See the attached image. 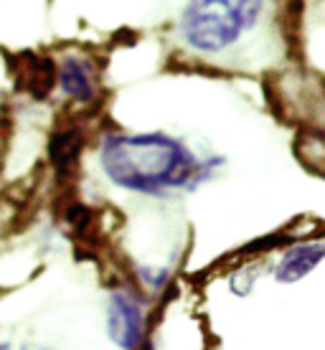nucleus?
Listing matches in <instances>:
<instances>
[{
  "label": "nucleus",
  "mask_w": 325,
  "mask_h": 350,
  "mask_svg": "<svg viewBox=\"0 0 325 350\" xmlns=\"http://www.w3.org/2000/svg\"><path fill=\"white\" fill-rule=\"evenodd\" d=\"M325 244L323 239H313V241H300V244L287 246L274 262L272 274L280 284H295L302 277H308L317 264L323 262Z\"/></svg>",
  "instance_id": "obj_5"
},
{
  "label": "nucleus",
  "mask_w": 325,
  "mask_h": 350,
  "mask_svg": "<svg viewBox=\"0 0 325 350\" xmlns=\"http://www.w3.org/2000/svg\"><path fill=\"white\" fill-rule=\"evenodd\" d=\"M224 163V158H198L188 142L168 132H107L99 142V167L107 180L148 198L194 193Z\"/></svg>",
  "instance_id": "obj_1"
},
{
  "label": "nucleus",
  "mask_w": 325,
  "mask_h": 350,
  "mask_svg": "<svg viewBox=\"0 0 325 350\" xmlns=\"http://www.w3.org/2000/svg\"><path fill=\"white\" fill-rule=\"evenodd\" d=\"M257 277H259V267H239L231 277H229V289H231V295H237V297H246L257 284Z\"/></svg>",
  "instance_id": "obj_8"
},
{
  "label": "nucleus",
  "mask_w": 325,
  "mask_h": 350,
  "mask_svg": "<svg viewBox=\"0 0 325 350\" xmlns=\"http://www.w3.org/2000/svg\"><path fill=\"white\" fill-rule=\"evenodd\" d=\"M107 335L122 350H138L148 335V312L132 289L117 287L107 295Z\"/></svg>",
  "instance_id": "obj_3"
},
{
  "label": "nucleus",
  "mask_w": 325,
  "mask_h": 350,
  "mask_svg": "<svg viewBox=\"0 0 325 350\" xmlns=\"http://www.w3.org/2000/svg\"><path fill=\"white\" fill-rule=\"evenodd\" d=\"M0 350H51V348L34 345V342H0Z\"/></svg>",
  "instance_id": "obj_10"
},
{
  "label": "nucleus",
  "mask_w": 325,
  "mask_h": 350,
  "mask_svg": "<svg viewBox=\"0 0 325 350\" xmlns=\"http://www.w3.org/2000/svg\"><path fill=\"white\" fill-rule=\"evenodd\" d=\"M81 150H84V135L77 124H66L56 130L49 142V160L59 178H69L79 165Z\"/></svg>",
  "instance_id": "obj_6"
},
{
  "label": "nucleus",
  "mask_w": 325,
  "mask_h": 350,
  "mask_svg": "<svg viewBox=\"0 0 325 350\" xmlns=\"http://www.w3.org/2000/svg\"><path fill=\"white\" fill-rule=\"evenodd\" d=\"M138 277H140V282L145 284V287L160 289L168 284L170 271H168L166 267H148V264H142V267H138Z\"/></svg>",
  "instance_id": "obj_9"
},
{
  "label": "nucleus",
  "mask_w": 325,
  "mask_h": 350,
  "mask_svg": "<svg viewBox=\"0 0 325 350\" xmlns=\"http://www.w3.org/2000/svg\"><path fill=\"white\" fill-rule=\"evenodd\" d=\"M56 89L77 105H92L99 92L94 64L81 53H66L56 62Z\"/></svg>",
  "instance_id": "obj_4"
},
{
  "label": "nucleus",
  "mask_w": 325,
  "mask_h": 350,
  "mask_svg": "<svg viewBox=\"0 0 325 350\" xmlns=\"http://www.w3.org/2000/svg\"><path fill=\"white\" fill-rule=\"evenodd\" d=\"M21 89L34 99H46L56 89V62L49 56L26 53L21 66Z\"/></svg>",
  "instance_id": "obj_7"
},
{
  "label": "nucleus",
  "mask_w": 325,
  "mask_h": 350,
  "mask_svg": "<svg viewBox=\"0 0 325 350\" xmlns=\"http://www.w3.org/2000/svg\"><path fill=\"white\" fill-rule=\"evenodd\" d=\"M264 13V0H188L178 33L191 51L216 56L237 46Z\"/></svg>",
  "instance_id": "obj_2"
}]
</instances>
